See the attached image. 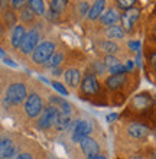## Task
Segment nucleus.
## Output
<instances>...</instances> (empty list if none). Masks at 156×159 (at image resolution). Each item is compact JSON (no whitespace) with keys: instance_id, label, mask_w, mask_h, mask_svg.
I'll use <instances>...</instances> for the list:
<instances>
[{"instance_id":"obj_1","label":"nucleus","mask_w":156,"mask_h":159,"mask_svg":"<svg viewBox=\"0 0 156 159\" xmlns=\"http://www.w3.org/2000/svg\"><path fill=\"white\" fill-rule=\"evenodd\" d=\"M26 84L22 81H12L3 91V101L7 106H19L28 98Z\"/></svg>"},{"instance_id":"obj_2","label":"nucleus","mask_w":156,"mask_h":159,"mask_svg":"<svg viewBox=\"0 0 156 159\" xmlns=\"http://www.w3.org/2000/svg\"><path fill=\"white\" fill-rule=\"evenodd\" d=\"M56 42L55 41H42L39 43V46L35 49V52L30 57V62L33 65H45L48 62V59L56 52Z\"/></svg>"},{"instance_id":"obj_3","label":"nucleus","mask_w":156,"mask_h":159,"mask_svg":"<svg viewBox=\"0 0 156 159\" xmlns=\"http://www.w3.org/2000/svg\"><path fill=\"white\" fill-rule=\"evenodd\" d=\"M39 41H41V26L36 25L30 30H28V34H26L25 39H23V42H22V45L17 52H19L22 57H28V55L33 54L35 49H36L39 46V43H41Z\"/></svg>"},{"instance_id":"obj_4","label":"nucleus","mask_w":156,"mask_h":159,"mask_svg":"<svg viewBox=\"0 0 156 159\" xmlns=\"http://www.w3.org/2000/svg\"><path fill=\"white\" fill-rule=\"evenodd\" d=\"M103 91L101 84L98 83L97 77L94 72H87L82 78V83L80 85V93L82 97H88V98H94L98 97Z\"/></svg>"},{"instance_id":"obj_5","label":"nucleus","mask_w":156,"mask_h":159,"mask_svg":"<svg viewBox=\"0 0 156 159\" xmlns=\"http://www.w3.org/2000/svg\"><path fill=\"white\" fill-rule=\"evenodd\" d=\"M43 110H45V107H43V101L41 98V96L38 93H30L28 98H26V101L23 103L25 114L29 119H36L42 114Z\"/></svg>"},{"instance_id":"obj_6","label":"nucleus","mask_w":156,"mask_h":159,"mask_svg":"<svg viewBox=\"0 0 156 159\" xmlns=\"http://www.w3.org/2000/svg\"><path fill=\"white\" fill-rule=\"evenodd\" d=\"M59 109L55 104H49L45 107V110L42 111V114L38 119V127L42 130H48L51 127H55L58 123L59 119Z\"/></svg>"},{"instance_id":"obj_7","label":"nucleus","mask_w":156,"mask_h":159,"mask_svg":"<svg viewBox=\"0 0 156 159\" xmlns=\"http://www.w3.org/2000/svg\"><path fill=\"white\" fill-rule=\"evenodd\" d=\"M130 72H124V74H116V75H109L104 81L105 88L111 93L122 91L123 88H126L130 83Z\"/></svg>"},{"instance_id":"obj_8","label":"nucleus","mask_w":156,"mask_h":159,"mask_svg":"<svg viewBox=\"0 0 156 159\" xmlns=\"http://www.w3.org/2000/svg\"><path fill=\"white\" fill-rule=\"evenodd\" d=\"M91 130H93L91 121H88V120L77 121L75 126H74V130H72V140L77 143H81L84 139L90 138Z\"/></svg>"},{"instance_id":"obj_9","label":"nucleus","mask_w":156,"mask_h":159,"mask_svg":"<svg viewBox=\"0 0 156 159\" xmlns=\"http://www.w3.org/2000/svg\"><path fill=\"white\" fill-rule=\"evenodd\" d=\"M149 132H150L149 126L143 125V123H137V121H130L126 126V133L135 140H142V139L148 138Z\"/></svg>"},{"instance_id":"obj_10","label":"nucleus","mask_w":156,"mask_h":159,"mask_svg":"<svg viewBox=\"0 0 156 159\" xmlns=\"http://www.w3.org/2000/svg\"><path fill=\"white\" fill-rule=\"evenodd\" d=\"M26 34H28L26 26L22 25V23L20 25H16L12 30H10V46H12L15 51H19V48H20Z\"/></svg>"},{"instance_id":"obj_11","label":"nucleus","mask_w":156,"mask_h":159,"mask_svg":"<svg viewBox=\"0 0 156 159\" xmlns=\"http://www.w3.org/2000/svg\"><path fill=\"white\" fill-rule=\"evenodd\" d=\"M19 152V148L16 146V143L13 142L10 138L3 136L2 142H0V155L2 159H10Z\"/></svg>"},{"instance_id":"obj_12","label":"nucleus","mask_w":156,"mask_h":159,"mask_svg":"<svg viewBox=\"0 0 156 159\" xmlns=\"http://www.w3.org/2000/svg\"><path fill=\"white\" fill-rule=\"evenodd\" d=\"M64 77H65V83H67L68 87L71 88H77L80 87L82 83V74H81V70L77 67H72V68H68V70H65V72H64Z\"/></svg>"},{"instance_id":"obj_13","label":"nucleus","mask_w":156,"mask_h":159,"mask_svg":"<svg viewBox=\"0 0 156 159\" xmlns=\"http://www.w3.org/2000/svg\"><path fill=\"white\" fill-rule=\"evenodd\" d=\"M118 20H122V15L117 12V9H109V10H105V12L103 13V16L100 17L98 23L101 26L110 28V26L116 25Z\"/></svg>"},{"instance_id":"obj_14","label":"nucleus","mask_w":156,"mask_h":159,"mask_svg":"<svg viewBox=\"0 0 156 159\" xmlns=\"http://www.w3.org/2000/svg\"><path fill=\"white\" fill-rule=\"evenodd\" d=\"M80 148H81V151H82V153L87 155V158L100 153V146H98V143L96 142L93 138L84 139V140L80 143Z\"/></svg>"},{"instance_id":"obj_15","label":"nucleus","mask_w":156,"mask_h":159,"mask_svg":"<svg viewBox=\"0 0 156 159\" xmlns=\"http://www.w3.org/2000/svg\"><path fill=\"white\" fill-rule=\"evenodd\" d=\"M19 19H20L22 25H35V22H36V13L33 12V9L29 6V3H28V6L26 7H23L20 10V13H19Z\"/></svg>"},{"instance_id":"obj_16","label":"nucleus","mask_w":156,"mask_h":159,"mask_svg":"<svg viewBox=\"0 0 156 159\" xmlns=\"http://www.w3.org/2000/svg\"><path fill=\"white\" fill-rule=\"evenodd\" d=\"M124 35H126L124 29L118 25L110 26V28H105L104 29V36L109 39V41H118V39H123Z\"/></svg>"},{"instance_id":"obj_17","label":"nucleus","mask_w":156,"mask_h":159,"mask_svg":"<svg viewBox=\"0 0 156 159\" xmlns=\"http://www.w3.org/2000/svg\"><path fill=\"white\" fill-rule=\"evenodd\" d=\"M104 7H105V2L101 0V2H94L91 4V10L88 13V20L94 22V20H100V17L103 16L104 13Z\"/></svg>"},{"instance_id":"obj_18","label":"nucleus","mask_w":156,"mask_h":159,"mask_svg":"<svg viewBox=\"0 0 156 159\" xmlns=\"http://www.w3.org/2000/svg\"><path fill=\"white\" fill-rule=\"evenodd\" d=\"M64 58H65V52H64L62 49H58L51 58L48 59V62L45 64L42 68H51V70H55V68H58V67H62Z\"/></svg>"},{"instance_id":"obj_19","label":"nucleus","mask_w":156,"mask_h":159,"mask_svg":"<svg viewBox=\"0 0 156 159\" xmlns=\"http://www.w3.org/2000/svg\"><path fill=\"white\" fill-rule=\"evenodd\" d=\"M98 46H100L101 52H104L105 55H116L118 51H120V46H118L114 41H109V39L101 41L98 43Z\"/></svg>"},{"instance_id":"obj_20","label":"nucleus","mask_w":156,"mask_h":159,"mask_svg":"<svg viewBox=\"0 0 156 159\" xmlns=\"http://www.w3.org/2000/svg\"><path fill=\"white\" fill-rule=\"evenodd\" d=\"M3 16H2V20H3V28H7V29L12 30L15 26H16V20H17V16L16 13L13 12L12 9H9L7 12L6 10H3V13H2Z\"/></svg>"},{"instance_id":"obj_21","label":"nucleus","mask_w":156,"mask_h":159,"mask_svg":"<svg viewBox=\"0 0 156 159\" xmlns=\"http://www.w3.org/2000/svg\"><path fill=\"white\" fill-rule=\"evenodd\" d=\"M72 123V117L71 114H59V119H58V123L55 126V129L58 130V132H64V130H67Z\"/></svg>"},{"instance_id":"obj_22","label":"nucleus","mask_w":156,"mask_h":159,"mask_svg":"<svg viewBox=\"0 0 156 159\" xmlns=\"http://www.w3.org/2000/svg\"><path fill=\"white\" fill-rule=\"evenodd\" d=\"M68 7V2H64V0H52L49 2V10H52L56 15H62Z\"/></svg>"},{"instance_id":"obj_23","label":"nucleus","mask_w":156,"mask_h":159,"mask_svg":"<svg viewBox=\"0 0 156 159\" xmlns=\"http://www.w3.org/2000/svg\"><path fill=\"white\" fill-rule=\"evenodd\" d=\"M146 65L153 75H156V49H149L146 54Z\"/></svg>"},{"instance_id":"obj_24","label":"nucleus","mask_w":156,"mask_h":159,"mask_svg":"<svg viewBox=\"0 0 156 159\" xmlns=\"http://www.w3.org/2000/svg\"><path fill=\"white\" fill-rule=\"evenodd\" d=\"M29 6L33 9V12L36 15H43L45 13V3H43L42 0H30Z\"/></svg>"},{"instance_id":"obj_25","label":"nucleus","mask_w":156,"mask_h":159,"mask_svg":"<svg viewBox=\"0 0 156 159\" xmlns=\"http://www.w3.org/2000/svg\"><path fill=\"white\" fill-rule=\"evenodd\" d=\"M90 10H91V6H90L88 2H80V3H77V13L81 17L88 16Z\"/></svg>"},{"instance_id":"obj_26","label":"nucleus","mask_w":156,"mask_h":159,"mask_svg":"<svg viewBox=\"0 0 156 159\" xmlns=\"http://www.w3.org/2000/svg\"><path fill=\"white\" fill-rule=\"evenodd\" d=\"M103 64L107 67V70H110V68H113V67H116V65H118V64H120V61H118V58L116 57V55H105L104 59H103Z\"/></svg>"},{"instance_id":"obj_27","label":"nucleus","mask_w":156,"mask_h":159,"mask_svg":"<svg viewBox=\"0 0 156 159\" xmlns=\"http://www.w3.org/2000/svg\"><path fill=\"white\" fill-rule=\"evenodd\" d=\"M124 15L127 16V19L135 25L136 22L139 20V17H140V10L137 7H133V9H130V10H127V12H124Z\"/></svg>"},{"instance_id":"obj_28","label":"nucleus","mask_w":156,"mask_h":159,"mask_svg":"<svg viewBox=\"0 0 156 159\" xmlns=\"http://www.w3.org/2000/svg\"><path fill=\"white\" fill-rule=\"evenodd\" d=\"M116 6H117V9H122L123 12H127V10L135 7V2L133 0H124V2L118 0V2H116Z\"/></svg>"},{"instance_id":"obj_29","label":"nucleus","mask_w":156,"mask_h":159,"mask_svg":"<svg viewBox=\"0 0 156 159\" xmlns=\"http://www.w3.org/2000/svg\"><path fill=\"white\" fill-rule=\"evenodd\" d=\"M29 2H25V0H12L10 2V9L12 10H22L23 7L28 6Z\"/></svg>"},{"instance_id":"obj_30","label":"nucleus","mask_w":156,"mask_h":159,"mask_svg":"<svg viewBox=\"0 0 156 159\" xmlns=\"http://www.w3.org/2000/svg\"><path fill=\"white\" fill-rule=\"evenodd\" d=\"M109 72H110V75H116V74H124V72H129V71H127L126 65H123V64H118V65H116V67L110 68Z\"/></svg>"},{"instance_id":"obj_31","label":"nucleus","mask_w":156,"mask_h":159,"mask_svg":"<svg viewBox=\"0 0 156 159\" xmlns=\"http://www.w3.org/2000/svg\"><path fill=\"white\" fill-rule=\"evenodd\" d=\"M122 23H123V29H124V32H131L133 23H131V22L127 19V16L124 15V13L122 15Z\"/></svg>"},{"instance_id":"obj_32","label":"nucleus","mask_w":156,"mask_h":159,"mask_svg":"<svg viewBox=\"0 0 156 159\" xmlns=\"http://www.w3.org/2000/svg\"><path fill=\"white\" fill-rule=\"evenodd\" d=\"M52 85H54V88H56L61 94H64V96H67V94H68V90L64 87L61 83H58V81H54V83H52Z\"/></svg>"},{"instance_id":"obj_33","label":"nucleus","mask_w":156,"mask_h":159,"mask_svg":"<svg viewBox=\"0 0 156 159\" xmlns=\"http://www.w3.org/2000/svg\"><path fill=\"white\" fill-rule=\"evenodd\" d=\"M15 159H35V158L32 153H29V152H22V153H19Z\"/></svg>"},{"instance_id":"obj_34","label":"nucleus","mask_w":156,"mask_h":159,"mask_svg":"<svg viewBox=\"0 0 156 159\" xmlns=\"http://www.w3.org/2000/svg\"><path fill=\"white\" fill-rule=\"evenodd\" d=\"M150 36H152V39H153V42L156 43V22L152 25V28H150Z\"/></svg>"},{"instance_id":"obj_35","label":"nucleus","mask_w":156,"mask_h":159,"mask_svg":"<svg viewBox=\"0 0 156 159\" xmlns=\"http://www.w3.org/2000/svg\"><path fill=\"white\" fill-rule=\"evenodd\" d=\"M62 71H64V67H58V68H55V70H52V75H54V77H59ZM64 72H65V71H64Z\"/></svg>"},{"instance_id":"obj_36","label":"nucleus","mask_w":156,"mask_h":159,"mask_svg":"<svg viewBox=\"0 0 156 159\" xmlns=\"http://www.w3.org/2000/svg\"><path fill=\"white\" fill-rule=\"evenodd\" d=\"M117 117H118L117 113H111V114H109V116H107V121H114Z\"/></svg>"},{"instance_id":"obj_37","label":"nucleus","mask_w":156,"mask_h":159,"mask_svg":"<svg viewBox=\"0 0 156 159\" xmlns=\"http://www.w3.org/2000/svg\"><path fill=\"white\" fill-rule=\"evenodd\" d=\"M87 159H107L105 158L104 155H100V153H98V155H93V156H88V158Z\"/></svg>"},{"instance_id":"obj_38","label":"nucleus","mask_w":156,"mask_h":159,"mask_svg":"<svg viewBox=\"0 0 156 159\" xmlns=\"http://www.w3.org/2000/svg\"><path fill=\"white\" fill-rule=\"evenodd\" d=\"M3 61H4L6 64H9V65H12V67H16V64L13 62V61H12L10 58H3Z\"/></svg>"},{"instance_id":"obj_39","label":"nucleus","mask_w":156,"mask_h":159,"mask_svg":"<svg viewBox=\"0 0 156 159\" xmlns=\"http://www.w3.org/2000/svg\"><path fill=\"white\" fill-rule=\"evenodd\" d=\"M153 134H155V138H156V129H155V132H153Z\"/></svg>"},{"instance_id":"obj_40","label":"nucleus","mask_w":156,"mask_h":159,"mask_svg":"<svg viewBox=\"0 0 156 159\" xmlns=\"http://www.w3.org/2000/svg\"><path fill=\"white\" fill-rule=\"evenodd\" d=\"M153 98H155V103H156V94H155V97H153Z\"/></svg>"}]
</instances>
